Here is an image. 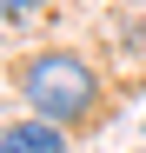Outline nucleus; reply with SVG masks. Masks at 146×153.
<instances>
[{"label":"nucleus","mask_w":146,"mask_h":153,"mask_svg":"<svg viewBox=\"0 0 146 153\" xmlns=\"http://www.w3.org/2000/svg\"><path fill=\"white\" fill-rule=\"evenodd\" d=\"M20 93H27V107L40 120L80 126V120H93V107H100V73H93L80 53H66V47H46V53L20 60Z\"/></svg>","instance_id":"obj_1"},{"label":"nucleus","mask_w":146,"mask_h":153,"mask_svg":"<svg viewBox=\"0 0 146 153\" xmlns=\"http://www.w3.org/2000/svg\"><path fill=\"white\" fill-rule=\"evenodd\" d=\"M0 153H66V126L53 120H13V126H0Z\"/></svg>","instance_id":"obj_2"},{"label":"nucleus","mask_w":146,"mask_h":153,"mask_svg":"<svg viewBox=\"0 0 146 153\" xmlns=\"http://www.w3.org/2000/svg\"><path fill=\"white\" fill-rule=\"evenodd\" d=\"M46 0H0V20H27V13H40Z\"/></svg>","instance_id":"obj_3"}]
</instances>
